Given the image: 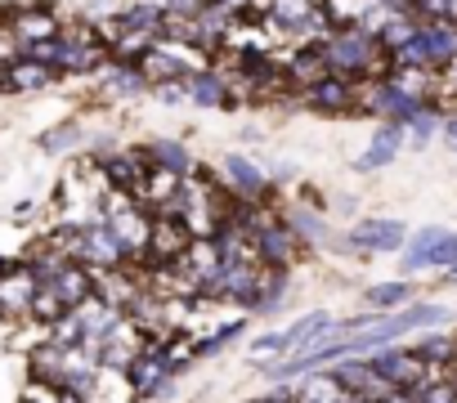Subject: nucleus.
I'll list each match as a JSON object with an SVG mask.
<instances>
[{
    "instance_id": "nucleus-3",
    "label": "nucleus",
    "mask_w": 457,
    "mask_h": 403,
    "mask_svg": "<svg viewBox=\"0 0 457 403\" xmlns=\"http://www.w3.org/2000/svg\"><path fill=\"white\" fill-rule=\"evenodd\" d=\"M261 283H265V265L261 260H228V265H220V278H215L211 296L215 300H234V305H256Z\"/></svg>"
},
{
    "instance_id": "nucleus-27",
    "label": "nucleus",
    "mask_w": 457,
    "mask_h": 403,
    "mask_svg": "<svg viewBox=\"0 0 457 403\" xmlns=\"http://www.w3.org/2000/svg\"><path fill=\"white\" fill-rule=\"evenodd\" d=\"M23 403H59V390L46 385V381H32V385L23 390Z\"/></svg>"
},
{
    "instance_id": "nucleus-28",
    "label": "nucleus",
    "mask_w": 457,
    "mask_h": 403,
    "mask_svg": "<svg viewBox=\"0 0 457 403\" xmlns=\"http://www.w3.org/2000/svg\"><path fill=\"white\" fill-rule=\"evenodd\" d=\"M157 99H162V103H184V81H166V86H157Z\"/></svg>"
},
{
    "instance_id": "nucleus-29",
    "label": "nucleus",
    "mask_w": 457,
    "mask_h": 403,
    "mask_svg": "<svg viewBox=\"0 0 457 403\" xmlns=\"http://www.w3.org/2000/svg\"><path fill=\"white\" fill-rule=\"evenodd\" d=\"M439 130H444V139H448V148H457V112H448Z\"/></svg>"
},
{
    "instance_id": "nucleus-30",
    "label": "nucleus",
    "mask_w": 457,
    "mask_h": 403,
    "mask_svg": "<svg viewBox=\"0 0 457 403\" xmlns=\"http://www.w3.org/2000/svg\"><path fill=\"white\" fill-rule=\"evenodd\" d=\"M215 5H224L228 14H238V10H247V5H252V0H215Z\"/></svg>"
},
{
    "instance_id": "nucleus-16",
    "label": "nucleus",
    "mask_w": 457,
    "mask_h": 403,
    "mask_svg": "<svg viewBox=\"0 0 457 403\" xmlns=\"http://www.w3.org/2000/svg\"><path fill=\"white\" fill-rule=\"evenodd\" d=\"M399 148H403V126H381L377 135H372V144H368V152L354 161V170H381V166H390L395 157H399Z\"/></svg>"
},
{
    "instance_id": "nucleus-1",
    "label": "nucleus",
    "mask_w": 457,
    "mask_h": 403,
    "mask_svg": "<svg viewBox=\"0 0 457 403\" xmlns=\"http://www.w3.org/2000/svg\"><path fill=\"white\" fill-rule=\"evenodd\" d=\"M314 50L323 54V68L332 77H345V81H359V77L386 81V72H390V54L363 28H332Z\"/></svg>"
},
{
    "instance_id": "nucleus-17",
    "label": "nucleus",
    "mask_w": 457,
    "mask_h": 403,
    "mask_svg": "<svg viewBox=\"0 0 457 403\" xmlns=\"http://www.w3.org/2000/svg\"><path fill=\"white\" fill-rule=\"evenodd\" d=\"M0 81H5L10 90H19V95H32V90H46V86L54 81V72L41 68V63H32V59L23 54V59H14V63L5 68V77H0Z\"/></svg>"
},
{
    "instance_id": "nucleus-22",
    "label": "nucleus",
    "mask_w": 457,
    "mask_h": 403,
    "mask_svg": "<svg viewBox=\"0 0 457 403\" xmlns=\"http://www.w3.org/2000/svg\"><path fill=\"white\" fill-rule=\"evenodd\" d=\"M287 354H292V350H287L283 332H270V336H261V341H256V345L247 350V358H252V363H274V358L283 363Z\"/></svg>"
},
{
    "instance_id": "nucleus-32",
    "label": "nucleus",
    "mask_w": 457,
    "mask_h": 403,
    "mask_svg": "<svg viewBox=\"0 0 457 403\" xmlns=\"http://www.w3.org/2000/svg\"><path fill=\"white\" fill-rule=\"evenodd\" d=\"M448 77H453V90H457V63H453V68H448Z\"/></svg>"
},
{
    "instance_id": "nucleus-8",
    "label": "nucleus",
    "mask_w": 457,
    "mask_h": 403,
    "mask_svg": "<svg viewBox=\"0 0 457 403\" xmlns=\"http://www.w3.org/2000/svg\"><path fill=\"white\" fill-rule=\"evenodd\" d=\"M5 32L14 37V45L19 50H32V45H46V41H54L59 37V19L50 14V10H14L10 19H5Z\"/></svg>"
},
{
    "instance_id": "nucleus-20",
    "label": "nucleus",
    "mask_w": 457,
    "mask_h": 403,
    "mask_svg": "<svg viewBox=\"0 0 457 403\" xmlns=\"http://www.w3.org/2000/svg\"><path fill=\"white\" fill-rule=\"evenodd\" d=\"M408 296H412L408 283H377V287H368V305H372V314H386V309L403 305Z\"/></svg>"
},
{
    "instance_id": "nucleus-25",
    "label": "nucleus",
    "mask_w": 457,
    "mask_h": 403,
    "mask_svg": "<svg viewBox=\"0 0 457 403\" xmlns=\"http://www.w3.org/2000/svg\"><path fill=\"white\" fill-rule=\"evenodd\" d=\"M77 144H81V130H77V126H59L54 135H46V139H41V148H46V152H68V148H77Z\"/></svg>"
},
{
    "instance_id": "nucleus-11",
    "label": "nucleus",
    "mask_w": 457,
    "mask_h": 403,
    "mask_svg": "<svg viewBox=\"0 0 457 403\" xmlns=\"http://www.w3.org/2000/svg\"><path fill=\"white\" fill-rule=\"evenodd\" d=\"M305 103L319 108V112H350V108H359V86L328 72L323 81H314V86L305 90Z\"/></svg>"
},
{
    "instance_id": "nucleus-15",
    "label": "nucleus",
    "mask_w": 457,
    "mask_h": 403,
    "mask_svg": "<svg viewBox=\"0 0 457 403\" xmlns=\"http://www.w3.org/2000/svg\"><path fill=\"white\" fill-rule=\"evenodd\" d=\"M139 157L148 161V170H166V175H175V179H188V175H193V157H188V148L175 144V139H153Z\"/></svg>"
},
{
    "instance_id": "nucleus-21",
    "label": "nucleus",
    "mask_w": 457,
    "mask_h": 403,
    "mask_svg": "<svg viewBox=\"0 0 457 403\" xmlns=\"http://www.w3.org/2000/svg\"><path fill=\"white\" fill-rule=\"evenodd\" d=\"M439 126H444V117H439V103L430 99V103H426V108H421V112H417V117L403 126V130H412V144H426Z\"/></svg>"
},
{
    "instance_id": "nucleus-19",
    "label": "nucleus",
    "mask_w": 457,
    "mask_h": 403,
    "mask_svg": "<svg viewBox=\"0 0 457 403\" xmlns=\"http://www.w3.org/2000/svg\"><path fill=\"white\" fill-rule=\"evenodd\" d=\"M148 81L139 77V68H126V63H112L108 72H104V95H139Z\"/></svg>"
},
{
    "instance_id": "nucleus-5",
    "label": "nucleus",
    "mask_w": 457,
    "mask_h": 403,
    "mask_svg": "<svg viewBox=\"0 0 457 403\" xmlns=\"http://www.w3.org/2000/svg\"><path fill=\"white\" fill-rule=\"evenodd\" d=\"M170 381H175V372H170V363H166L162 341H148L144 354L126 367V385H130L135 394H162V385H170Z\"/></svg>"
},
{
    "instance_id": "nucleus-18",
    "label": "nucleus",
    "mask_w": 457,
    "mask_h": 403,
    "mask_svg": "<svg viewBox=\"0 0 457 403\" xmlns=\"http://www.w3.org/2000/svg\"><path fill=\"white\" fill-rule=\"evenodd\" d=\"M444 234H448V229H439V225H430V229L412 234V238H408V247H403V274L426 269V265H430V251L439 247V238H444Z\"/></svg>"
},
{
    "instance_id": "nucleus-4",
    "label": "nucleus",
    "mask_w": 457,
    "mask_h": 403,
    "mask_svg": "<svg viewBox=\"0 0 457 403\" xmlns=\"http://www.w3.org/2000/svg\"><path fill=\"white\" fill-rule=\"evenodd\" d=\"M359 108H368V112L386 117L390 126H408L426 103H421V99H412V95H403V90H399V86H390V81H372V90L359 99Z\"/></svg>"
},
{
    "instance_id": "nucleus-23",
    "label": "nucleus",
    "mask_w": 457,
    "mask_h": 403,
    "mask_svg": "<svg viewBox=\"0 0 457 403\" xmlns=\"http://www.w3.org/2000/svg\"><path fill=\"white\" fill-rule=\"evenodd\" d=\"M68 309H63V300L50 292V287H37V296H32V314L28 318H41V323H54V318H63Z\"/></svg>"
},
{
    "instance_id": "nucleus-6",
    "label": "nucleus",
    "mask_w": 457,
    "mask_h": 403,
    "mask_svg": "<svg viewBox=\"0 0 457 403\" xmlns=\"http://www.w3.org/2000/svg\"><path fill=\"white\" fill-rule=\"evenodd\" d=\"M224 179H228V197H234L238 207H256V202L270 193V179H265V170H261L252 157H243V152L224 157Z\"/></svg>"
},
{
    "instance_id": "nucleus-2",
    "label": "nucleus",
    "mask_w": 457,
    "mask_h": 403,
    "mask_svg": "<svg viewBox=\"0 0 457 403\" xmlns=\"http://www.w3.org/2000/svg\"><path fill=\"white\" fill-rule=\"evenodd\" d=\"M368 363H372V372H377L381 381H390L395 390H417V385L435 381V372H439V367H426L412 350H395V345H390V350H377Z\"/></svg>"
},
{
    "instance_id": "nucleus-9",
    "label": "nucleus",
    "mask_w": 457,
    "mask_h": 403,
    "mask_svg": "<svg viewBox=\"0 0 457 403\" xmlns=\"http://www.w3.org/2000/svg\"><path fill=\"white\" fill-rule=\"evenodd\" d=\"M188 243H193V234H188L175 216H157L153 229H148V256H153L157 265H175V260L188 251Z\"/></svg>"
},
{
    "instance_id": "nucleus-14",
    "label": "nucleus",
    "mask_w": 457,
    "mask_h": 403,
    "mask_svg": "<svg viewBox=\"0 0 457 403\" xmlns=\"http://www.w3.org/2000/svg\"><path fill=\"white\" fill-rule=\"evenodd\" d=\"M184 99L197 103V108H224V103H234L224 72H206V68H197L193 77H184Z\"/></svg>"
},
{
    "instance_id": "nucleus-10",
    "label": "nucleus",
    "mask_w": 457,
    "mask_h": 403,
    "mask_svg": "<svg viewBox=\"0 0 457 403\" xmlns=\"http://www.w3.org/2000/svg\"><path fill=\"white\" fill-rule=\"evenodd\" d=\"M32 296H37V278L28 265H14L0 274V314L10 318H28L32 314Z\"/></svg>"
},
{
    "instance_id": "nucleus-26",
    "label": "nucleus",
    "mask_w": 457,
    "mask_h": 403,
    "mask_svg": "<svg viewBox=\"0 0 457 403\" xmlns=\"http://www.w3.org/2000/svg\"><path fill=\"white\" fill-rule=\"evenodd\" d=\"M430 265H439V269H457V234H444V238H439V247L430 251Z\"/></svg>"
},
{
    "instance_id": "nucleus-7",
    "label": "nucleus",
    "mask_w": 457,
    "mask_h": 403,
    "mask_svg": "<svg viewBox=\"0 0 457 403\" xmlns=\"http://www.w3.org/2000/svg\"><path fill=\"white\" fill-rule=\"evenodd\" d=\"M104 225L117 234V243L126 247V256H148V229H153V220L139 207H126V202L117 197V207L108 211Z\"/></svg>"
},
{
    "instance_id": "nucleus-12",
    "label": "nucleus",
    "mask_w": 457,
    "mask_h": 403,
    "mask_svg": "<svg viewBox=\"0 0 457 403\" xmlns=\"http://www.w3.org/2000/svg\"><path fill=\"white\" fill-rule=\"evenodd\" d=\"M408 238V229L399 220H359L350 229V247L354 251H399Z\"/></svg>"
},
{
    "instance_id": "nucleus-24",
    "label": "nucleus",
    "mask_w": 457,
    "mask_h": 403,
    "mask_svg": "<svg viewBox=\"0 0 457 403\" xmlns=\"http://www.w3.org/2000/svg\"><path fill=\"white\" fill-rule=\"evenodd\" d=\"M234 336H243V323H224L215 336L197 341V345H193V354H220V350H224V341H234Z\"/></svg>"
},
{
    "instance_id": "nucleus-31",
    "label": "nucleus",
    "mask_w": 457,
    "mask_h": 403,
    "mask_svg": "<svg viewBox=\"0 0 457 403\" xmlns=\"http://www.w3.org/2000/svg\"><path fill=\"white\" fill-rule=\"evenodd\" d=\"M444 23H453V28H457V0H448V5H444Z\"/></svg>"
},
{
    "instance_id": "nucleus-13",
    "label": "nucleus",
    "mask_w": 457,
    "mask_h": 403,
    "mask_svg": "<svg viewBox=\"0 0 457 403\" xmlns=\"http://www.w3.org/2000/svg\"><path fill=\"white\" fill-rule=\"evenodd\" d=\"M41 287H50L59 300H63V309H77L86 296H95V278H90V269L86 265H77V260H68L50 283H41Z\"/></svg>"
},
{
    "instance_id": "nucleus-33",
    "label": "nucleus",
    "mask_w": 457,
    "mask_h": 403,
    "mask_svg": "<svg viewBox=\"0 0 457 403\" xmlns=\"http://www.w3.org/2000/svg\"><path fill=\"white\" fill-rule=\"evenodd\" d=\"M448 283H457V269H448Z\"/></svg>"
}]
</instances>
